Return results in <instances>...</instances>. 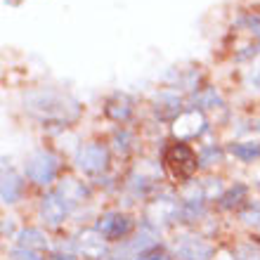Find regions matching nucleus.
I'll return each instance as SVG.
<instances>
[{
	"mask_svg": "<svg viewBox=\"0 0 260 260\" xmlns=\"http://www.w3.org/2000/svg\"><path fill=\"white\" fill-rule=\"evenodd\" d=\"M248 21V26L255 31V36H258V41H260V17H246Z\"/></svg>",
	"mask_w": 260,
	"mask_h": 260,
	"instance_id": "2",
	"label": "nucleus"
},
{
	"mask_svg": "<svg viewBox=\"0 0 260 260\" xmlns=\"http://www.w3.org/2000/svg\"><path fill=\"white\" fill-rule=\"evenodd\" d=\"M166 164H168V171L173 173V178L187 180L194 173V168H197V156H194V151L189 147L175 144L166 154Z\"/></svg>",
	"mask_w": 260,
	"mask_h": 260,
	"instance_id": "1",
	"label": "nucleus"
}]
</instances>
